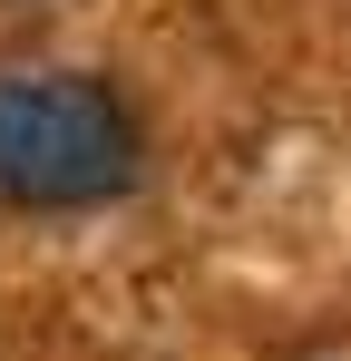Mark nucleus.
Instances as JSON below:
<instances>
[{"label":"nucleus","mask_w":351,"mask_h":361,"mask_svg":"<svg viewBox=\"0 0 351 361\" xmlns=\"http://www.w3.org/2000/svg\"><path fill=\"white\" fill-rule=\"evenodd\" d=\"M137 185V118L108 78L78 68H0V205H108Z\"/></svg>","instance_id":"nucleus-1"}]
</instances>
